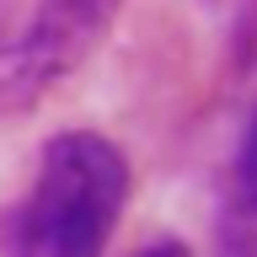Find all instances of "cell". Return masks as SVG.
<instances>
[{
	"instance_id": "cell-1",
	"label": "cell",
	"mask_w": 257,
	"mask_h": 257,
	"mask_svg": "<svg viewBox=\"0 0 257 257\" xmlns=\"http://www.w3.org/2000/svg\"><path fill=\"white\" fill-rule=\"evenodd\" d=\"M128 198V161L96 128H59L0 220L6 257H102Z\"/></svg>"
},
{
	"instance_id": "cell-2",
	"label": "cell",
	"mask_w": 257,
	"mask_h": 257,
	"mask_svg": "<svg viewBox=\"0 0 257 257\" xmlns=\"http://www.w3.org/2000/svg\"><path fill=\"white\" fill-rule=\"evenodd\" d=\"M118 0H0V118L43 102L96 54Z\"/></svg>"
},
{
	"instance_id": "cell-3",
	"label": "cell",
	"mask_w": 257,
	"mask_h": 257,
	"mask_svg": "<svg viewBox=\"0 0 257 257\" xmlns=\"http://www.w3.org/2000/svg\"><path fill=\"white\" fill-rule=\"evenodd\" d=\"M214 257H257V188L225 182L220 220H214Z\"/></svg>"
},
{
	"instance_id": "cell-4",
	"label": "cell",
	"mask_w": 257,
	"mask_h": 257,
	"mask_svg": "<svg viewBox=\"0 0 257 257\" xmlns=\"http://www.w3.org/2000/svg\"><path fill=\"white\" fill-rule=\"evenodd\" d=\"M236 188H257V107L241 118V134H236V150H230V177Z\"/></svg>"
},
{
	"instance_id": "cell-5",
	"label": "cell",
	"mask_w": 257,
	"mask_h": 257,
	"mask_svg": "<svg viewBox=\"0 0 257 257\" xmlns=\"http://www.w3.org/2000/svg\"><path fill=\"white\" fill-rule=\"evenodd\" d=\"M128 257H193V246L177 241V236H161V241H150V246H140V252H128Z\"/></svg>"
}]
</instances>
